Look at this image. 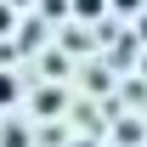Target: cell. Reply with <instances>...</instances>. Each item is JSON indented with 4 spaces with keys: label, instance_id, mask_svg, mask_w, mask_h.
<instances>
[{
    "label": "cell",
    "instance_id": "1",
    "mask_svg": "<svg viewBox=\"0 0 147 147\" xmlns=\"http://www.w3.org/2000/svg\"><path fill=\"white\" fill-rule=\"evenodd\" d=\"M11 96H17V85H11V79L0 74V102H11Z\"/></svg>",
    "mask_w": 147,
    "mask_h": 147
},
{
    "label": "cell",
    "instance_id": "2",
    "mask_svg": "<svg viewBox=\"0 0 147 147\" xmlns=\"http://www.w3.org/2000/svg\"><path fill=\"white\" fill-rule=\"evenodd\" d=\"M142 34H147V17H142Z\"/></svg>",
    "mask_w": 147,
    "mask_h": 147
}]
</instances>
